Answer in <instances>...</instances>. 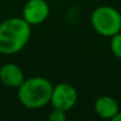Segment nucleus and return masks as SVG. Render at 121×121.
I'll return each instance as SVG.
<instances>
[{
    "mask_svg": "<svg viewBox=\"0 0 121 121\" xmlns=\"http://www.w3.org/2000/svg\"><path fill=\"white\" fill-rule=\"evenodd\" d=\"M31 37V25L23 18L11 17L0 24V53L14 55L22 51Z\"/></svg>",
    "mask_w": 121,
    "mask_h": 121,
    "instance_id": "f257e3e1",
    "label": "nucleus"
},
{
    "mask_svg": "<svg viewBox=\"0 0 121 121\" xmlns=\"http://www.w3.org/2000/svg\"><path fill=\"white\" fill-rule=\"evenodd\" d=\"M52 83L42 76H33L18 87V100L29 109H39L50 103Z\"/></svg>",
    "mask_w": 121,
    "mask_h": 121,
    "instance_id": "f03ea898",
    "label": "nucleus"
},
{
    "mask_svg": "<svg viewBox=\"0 0 121 121\" xmlns=\"http://www.w3.org/2000/svg\"><path fill=\"white\" fill-rule=\"evenodd\" d=\"M90 24L96 33L110 38L121 32V13L112 6H99L91 12Z\"/></svg>",
    "mask_w": 121,
    "mask_h": 121,
    "instance_id": "7ed1b4c3",
    "label": "nucleus"
},
{
    "mask_svg": "<svg viewBox=\"0 0 121 121\" xmlns=\"http://www.w3.org/2000/svg\"><path fill=\"white\" fill-rule=\"evenodd\" d=\"M77 102V90L70 83H58L52 88L50 103L52 108L68 112Z\"/></svg>",
    "mask_w": 121,
    "mask_h": 121,
    "instance_id": "20e7f679",
    "label": "nucleus"
},
{
    "mask_svg": "<svg viewBox=\"0 0 121 121\" xmlns=\"http://www.w3.org/2000/svg\"><path fill=\"white\" fill-rule=\"evenodd\" d=\"M50 14V6L46 0H29L23 9V19L31 26L44 23Z\"/></svg>",
    "mask_w": 121,
    "mask_h": 121,
    "instance_id": "39448f33",
    "label": "nucleus"
},
{
    "mask_svg": "<svg viewBox=\"0 0 121 121\" xmlns=\"http://www.w3.org/2000/svg\"><path fill=\"white\" fill-rule=\"evenodd\" d=\"M24 73L19 65L14 63H5L0 68V82L5 87L17 88L24 82Z\"/></svg>",
    "mask_w": 121,
    "mask_h": 121,
    "instance_id": "423d86ee",
    "label": "nucleus"
},
{
    "mask_svg": "<svg viewBox=\"0 0 121 121\" xmlns=\"http://www.w3.org/2000/svg\"><path fill=\"white\" fill-rule=\"evenodd\" d=\"M119 104L115 99L103 95L95 100L94 102V112L101 119H109L112 120L116 113L119 112Z\"/></svg>",
    "mask_w": 121,
    "mask_h": 121,
    "instance_id": "0eeeda50",
    "label": "nucleus"
},
{
    "mask_svg": "<svg viewBox=\"0 0 121 121\" xmlns=\"http://www.w3.org/2000/svg\"><path fill=\"white\" fill-rule=\"evenodd\" d=\"M109 46H110L112 53L116 58L121 59V32L110 37V45Z\"/></svg>",
    "mask_w": 121,
    "mask_h": 121,
    "instance_id": "6e6552de",
    "label": "nucleus"
},
{
    "mask_svg": "<svg viewBox=\"0 0 121 121\" xmlns=\"http://www.w3.org/2000/svg\"><path fill=\"white\" fill-rule=\"evenodd\" d=\"M49 120L50 121H65L67 120V112L53 108V110L49 115Z\"/></svg>",
    "mask_w": 121,
    "mask_h": 121,
    "instance_id": "1a4fd4ad",
    "label": "nucleus"
},
{
    "mask_svg": "<svg viewBox=\"0 0 121 121\" xmlns=\"http://www.w3.org/2000/svg\"><path fill=\"white\" fill-rule=\"evenodd\" d=\"M112 120H113V121H121V112L119 110V112L116 113V115H115Z\"/></svg>",
    "mask_w": 121,
    "mask_h": 121,
    "instance_id": "9d476101",
    "label": "nucleus"
},
{
    "mask_svg": "<svg viewBox=\"0 0 121 121\" xmlns=\"http://www.w3.org/2000/svg\"><path fill=\"white\" fill-rule=\"evenodd\" d=\"M52 1H60V0H52Z\"/></svg>",
    "mask_w": 121,
    "mask_h": 121,
    "instance_id": "9b49d317",
    "label": "nucleus"
}]
</instances>
